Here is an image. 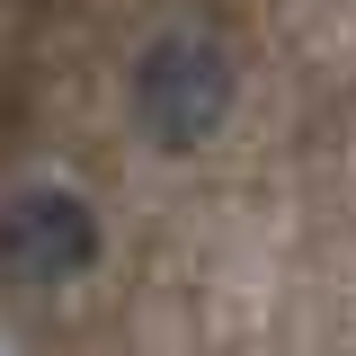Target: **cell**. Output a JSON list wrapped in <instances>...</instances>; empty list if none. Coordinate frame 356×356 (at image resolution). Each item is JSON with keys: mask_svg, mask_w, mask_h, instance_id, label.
Listing matches in <instances>:
<instances>
[{"mask_svg": "<svg viewBox=\"0 0 356 356\" xmlns=\"http://www.w3.org/2000/svg\"><path fill=\"white\" fill-rule=\"evenodd\" d=\"M232 116V63L205 36H152L134 54V125L161 152H196L214 143V125Z\"/></svg>", "mask_w": 356, "mask_h": 356, "instance_id": "1", "label": "cell"}, {"mask_svg": "<svg viewBox=\"0 0 356 356\" xmlns=\"http://www.w3.org/2000/svg\"><path fill=\"white\" fill-rule=\"evenodd\" d=\"M98 259V214L72 187H18L0 205V267L27 285H63Z\"/></svg>", "mask_w": 356, "mask_h": 356, "instance_id": "2", "label": "cell"}]
</instances>
